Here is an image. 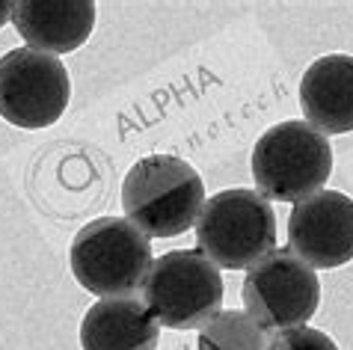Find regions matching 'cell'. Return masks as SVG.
I'll use <instances>...</instances> for the list:
<instances>
[{
  "label": "cell",
  "mask_w": 353,
  "mask_h": 350,
  "mask_svg": "<svg viewBox=\"0 0 353 350\" xmlns=\"http://www.w3.org/2000/svg\"><path fill=\"white\" fill-rule=\"evenodd\" d=\"M205 208V184L188 161L175 154H149L122 181V211L149 238H179L196 229Z\"/></svg>",
  "instance_id": "cell-1"
},
{
  "label": "cell",
  "mask_w": 353,
  "mask_h": 350,
  "mask_svg": "<svg viewBox=\"0 0 353 350\" xmlns=\"http://www.w3.org/2000/svg\"><path fill=\"white\" fill-rule=\"evenodd\" d=\"M332 175V145L318 128L288 119L268 128L252 149V178L264 199L303 202L323 190Z\"/></svg>",
  "instance_id": "cell-2"
},
{
  "label": "cell",
  "mask_w": 353,
  "mask_h": 350,
  "mask_svg": "<svg viewBox=\"0 0 353 350\" xmlns=\"http://www.w3.org/2000/svg\"><path fill=\"white\" fill-rule=\"evenodd\" d=\"M152 238L131 220L98 217L77 231L68 249L74 279L98 297H131L152 267Z\"/></svg>",
  "instance_id": "cell-3"
},
{
  "label": "cell",
  "mask_w": 353,
  "mask_h": 350,
  "mask_svg": "<svg viewBox=\"0 0 353 350\" xmlns=\"http://www.w3.org/2000/svg\"><path fill=\"white\" fill-rule=\"evenodd\" d=\"M196 244L220 270H250L276 249V214L259 190H220L196 220Z\"/></svg>",
  "instance_id": "cell-4"
},
{
  "label": "cell",
  "mask_w": 353,
  "mask_h": 350,
  "mask_svg": "<svg viewBox=\"0 0 353 350\" xmlns=\"http://www.w3.org/2000/svg\"><path fill=\"white\" fill-rule=\"evenodd\" d=\"M143 303L166 329H202L223 312L220 267L202 249H172L152 261Z\"/></svg>",
  "instance_id": "cell-5"
},
{
  "label": "cell",
  "mask_w": 353,
  "mask_h": 350,
  "mask_svg": "<svg viewBox=\"0 0 353 350\" xmlns=\"http://www.w3.org/2000/svg\"><path fill=\"white\" fill-rule=\"evenodd\" d=\"M241 297L247 306L243 312L264 333H285V329L309 327L321 303V282L315 270L294 252L273 249L247 270Z\"/></svg>",
  "instance_id": "cell-6"
},
{
  "label": "cell",
  "mask_w": 353,
  "mask_h": 350,
  "mask_svg": "<svg viewBox=\"0 0 353 350\" xmlns=\"http://www.w3.org/2000/svg\"><path fill=\"white\" fill-rule=\"evenodd\" d=\"M72 101V77L60 56L15 48L0 56V116L24 131L54 125Z\"/></svg>",
  "instance_id": "cell-7"
},
{
  "label": "cell",
  "mask_w": 353,
  "mask_h": 350,
  "mask_svg": "<svg viewBox=\"0 0 353 350\" xmlns=\"http://www.w3.org/2000/svg\"><path fill=\"white\" fill-rule=\"evenodd\" d=\"M288 252L312 270L353 261V199L341 190H321L297 202L288 217Z\"/></svg>",
  "instance_id": "cell-8"
},
{
  "label": "cell",
  "mask_w": 353,
  "mask_h": 350,
  "mask_svg": "<svg viewBox=\"0 0 353 350\" xmlns=\"http://www.w3.org/2000/svg\"><path fill=\"white\" fill-rule=\"evenodd\" d=\"M12 24L27 48L42 54H72L95 27L92 0H18L12 6Z\"/></svg>",
  "instance_id": "cell-9"
},
{
  "label": "cell",
  "mask_w": 353,
  "mask_h": 350,
  "mask_svg": "<svg viewBox=\"0 0 353 350\" xmlns=\"http://www.w3.org/2000/svg\"><path fill=\"white\" fill-rule=\"evenodd\" d=\"M300 107L306 122L323 137L353 131V56L327 54L300 81Z\"/></svg>",
  "instance_id": "cell-10"
},
{
  "label": "cell",
  "mask_w": 353,
  "mask_h": 350,
  "mask_svg": "<svg viewBox=\"0 0 353 350\" xmlns=\"http://www.w3.org/2000/svg\"><path fill=\"white\" fill-rule=\"evenodd\" d=\"M161 320L143 297H104L86 309L81 320L83 350H154Z\"/></svg>",
  "instance_id": "cell-11"
},
{
  "label": "cell",
  "mask_w": 353,
  "mask_h": 350,
  "mask_svg": "<svg viewBox=\"0 0 353 350\" xmlns=\"http://www.w3.org/2000/svg\"><path fill=\"white\" fill-rule=\"evenodd\" d=\"M268 333L247 312L229 309L199 329L196 350H268Z\"/></svg>",
  "instance_id": "cell-12"
},
{
  "label": "cell",
  "mask_w": 353,
  "mask_h": 350,
  "mask_svg": "<svg viewBox=\"0 0 353 350\" xmlns=\"http://www.w3.org/2000/svg\"><path fill=\"white\" fill-rule=\"evenodd\" d=\"M268 350H339V344L327 333H321V329L297 327V329L276 333L268 342Z\"/></svg>",
  "instance_id": "cell-13"
},
{
  "label": "cell",
  "mask_w": 353,
  "mask_h": 350,
  "mask_svg": "<svg viewBox=\"0 0 353 350\" xmlns=\"http://www.w3.org/2000/svg\"><path fill=\"white\" fill-rule=\"evenodd\" d=\"M12 6L15 3H9V0H0V27H3L9 18H12Z\"/></svg>",
  "instance_id": "cell-14"
}]
</instances>
